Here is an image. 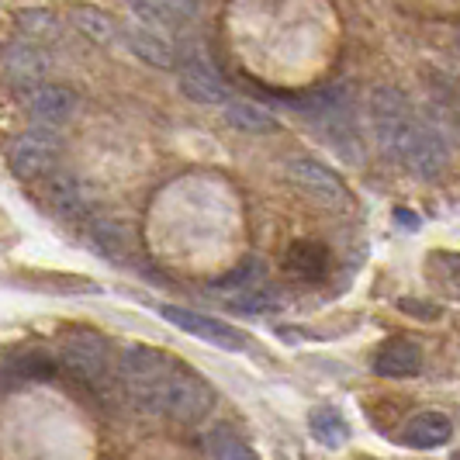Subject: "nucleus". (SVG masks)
<instances>
[{
	"mask_svg": "<svg viewBox=\"0 0 460 460\" xmlns=\"http://www.w3.org/2000/svg\"><path fill=\"white\" fill-rule=\"evenodd\" d=\"M284 270L301 280H319L329 270V250L323 243H295L284 253Z\"/></svg>",
	"mask_w": 460,
	"mask_h": 460,
	"instance_id": "17",
	"label": "nucleus"
},
{
	"mask_svg": "<svg viewBox=\"0 0 460 460\" xmlns=\"http://www.w3.org/2000/svg\"><path fill=\"white\" fill-rule=\"evenodd\" d=\"M215 460H260L253 447H246L239 437H218L215 439Z\"/></svg>",
	"mask_w": 460,
	"mask_h": 460,
	"instance_id": "24",
	"label": "nucleus"
},
{
	"mask_svg": "<svg viewBox=\"0 0 460 460\" xmlns=\"http://www.w3.org/2000/svg\"><path fill=\"white\" fill-rule=\"evenodd\" d=\"M18 374L22 377H49L52 374V364H49L42 353H28L18 360Z\"/></svg>",
	"mask_w": 460,
	"mask_h": 460,
	"instance_id": "25",
	"label": "nucleus"
},
{
	"mask_svg": "<svg viewBox=\"0 0 460 460\" xmlns=\"http://www.w3.org/2000/svg\"><path fill=\"white\" fill-rule=\"evenodd\" d=\"M73 22L76 28L84 31V35H91L93 42H115V22L104 14V11H97V7H76V14H73Z\"/></svg>",
	"mask_w": 460,
	"mask_h": 460,
	"instance_id": "22",
	"label": "nucleus"
},
{
	"mask_svg": "<svg viewBox=\"0 0 460 460\" xmlns=\"http://www.w3.org/2000/svg\"><path fill=\"white\" fill-rule=\"evenodd\" d=\"M24 108H28V115L35 118L39 125H46L49 132H52V128L66 125L69 118L76 115L80 97H76V91L63 87V84H42V87L24 93Z\"/></svg>",
	"mask_w": 460,
	"mask_h": 460,
	"instance_id": "11",
	"label": "nucleus"
},
{
	"mask_svg": "<svg viewBox=\"0 0 460 460\" xmlns=\"http://www.w3.org/2000/svg\"><path fill=\"white\" fill-rule=\"evenodd\" d=\"M367 115H370V132L377 149L388 156V160L402 163V149L409 136L415 132L419 118L412 115L405 93L394 91V87H374L367 101Z\"/></svg>",
	"mask_w": 460,
	"mask_h": 460,
	"instance_id": "2",
	"label": "nucleus"
},
{
	"mask_svg": "<svg viewBox=\"0 0 460 460\" xmlns=\"http://www.w3.org/2000/svg\"><path fill=\"white\" fill-rule=\"evenodd\" d=\"M181 91L198 101V104H229L232 91L229 84L222 80V73L215 69V63L201 56V52H187L181 59Z\"/></svg>",
	"mask_w": 460,
	"mask_h": 460,
	"instance_id": "7",
	"label": "nucleus"
},
{
	"mask_svg": "<svg viewBox=\"0 0 460 460\" xmlns=\"http://www.w3.org/2000/svg\"><path fill=\"white\" fill-rule=\"evenodd\" d=\"M288 181L298 187L301 194H308L312 201L325 208H346L349 205V190L346 184L323 163L315 160H291L288 163Z\"/></svg>",
	"mask_w": 460,
	"mask_h": 460,
	"instance_id": "6",
	"label": "nucleus"
},
{
	"mask_svg": "<svg viewBox=\"0 0 460 460\" xmlns=\"http://www.w3.org/2000/svg\"><path fill=\"white\" fill-rule=\"evenodd\" d=\"M128 11L136 18H146L153 24H166V22H181V18H190L198 14L201 7L198 4H128Z\"/></svg>",
	"mask_w": 460,
	"mask_h": 460,
	"instance_id": "21",
	"label": "nucleus"
},
{
	"mask_svg": "<svg viewBox=\"0 0 460 460\" xmlns=\"http://www.w3.org/2000/svg\"><path fill=\"white\" fill-rule=\"evenodd\" d=\"M87 239H91L93 253H101L104 260H115V263H125L136 250L132 232L118 218H91L87 222Z\"/></svg>",
	"mask_w": 460,
	"mask_h": 460,
	"instance_id": "15",
	"label": "nucleus"
},
{
	"mask_svg": "<svg viewBox=\"0 0 460 460\" xmlns=\"http://www.w3.org/2000/svg\"><path fill=\"white\" fill-rule=\"evenodd\" d=\"M211 405H215V392L205 377L184 364H173V370L138 402L136 409L149 415H170L177 422H201L211 412Z\"/></svg>",
	"mask_w": 460,
	"mask_h": 460,
	"instance_id": "1",
	"label": "nucleus"
},
{
	"mask_svg": "<svg viewBox=\"0 0 460 460\" xmlns=\"http://www.w3.org/2000/svg\"><path fill=\"white\" fill-rule=\"evenodd\" d=\"M22 28L35 39H52V35H59V18L46 7H28L22 11Z\"/></svg>",
	"mask_w": 460,
	"mask_h": 460,
	"instance_id": "23",
	"label": "nucleus"
},
{
	"mask_svg": "<svg viewBox=\"0 0 460 460\" xmlns=\"http://www.w3.org/2000/svg\"><path fill=\"white\" fill-rule=\"evenodd\" d=\"M59 357H63V364H66L76 377H84V381H101V377L108 374L111 349H108V343H104L97 332L76 329V332H69L66 340H63Z\"/></svg>",
	"mask_w": 460,
	"mask_h": 460,
	"instance_id": "8",
	"label": "nucleus"
},
{
	"mask_svg": "<svg viewBox=\"0 0 460 460\" xmlns=\"http://www.w3.org/2000/svg\"><path fill=\"white\" fill-rule=\"evenodd\" d=\"M173 364H177V360L166 357L156 346H125L121 357H118V381H121V392L128 394L132 405H138V402L173 370Z\"/></svg>",
	"mask_w": 460,
	"mask_h": 460,
	"instance_id": "3",
	"label": "nucleus"
},
{
	"mask_svg": "<svg viewBox=\"0 0 460 460\" xmlns=\"http://www.w3.org/2000/svg\"><path fill=\"white\" fill-rule=\"evenodd\" d=\"M260 284H263V263L250 256V260H243L232 274H226L218 284H215V291H232V295H239V298H246V295H256L260 291Z\"/></svg>",
	"mask_w": 460,
	"mask_h": 460,
	"instance_id": "20",
	"label": "nucleus"
},
{
	"mask_svg": "<svg viewBox=\"0 0 460 460\" xmlns=\"http://www.w3.org/2000/svg\"><path fill=\"white\" fill-rule=\"evenodd\" d=\"M121 42L128 46V52H136L142 63H149V66L156 69H173L177 66V49L173 42H166L156 28H149V24H132V28H125L121 31Z\"/></svg>",
	"mask_w": 460,
	"mask_h": 460,
	"instance_id": "14",
	"label": "nucleus"
},
{
	"mask_svg": "<svg viewBox=\"0 0 460 460\" xmlns=\"http://www.w3.org/2000/svg\"><path fill=\"white\" fill-rule=\"evenodd\" d=\"M447 146H443V138L433 132V128H426L422 121L415 125V132L409 136L405 142V149H402V163L412 170L415 177H422V181H437L439 173L447 170Z\"/></svg>",
	"mask_w": 460,
	"mask_h": 460,
	"instance_id": "12",
	"label": "nucleus"
},
{
	"mask_svg": "<svg viewBox=\"0 0 460 460\" xmlns=\"http://www.w3.org/2000/svg\"><path fill=\"white\" fill-rule=\"evenodd\" d=\"M374 370L381 377H412L422 370V349L412 340H392L377 349L374 357Z\"/></svg>",
	"mask_w": 460,
	"mask_h": 460,
	"instance_id": "16",
	"label": "nucleus"
},
{
	"mask_svg": "<svg viewBox=\"0 0 460 460\" xmlns=\"http://www.w3.org/2000/svg\"><path fill=\"white\" fill-rule=\"evenodd\" d=\"M308 429H312V437L319 439L325 450H336V447H343L346 439H349V426H346V419L336 409H315V412L308 415Z\"/></svg>",
	"mask_w": 460,
	"mask_h": 460,
	"instance_id": "19",
	"label": "nucleus"
},
{
	"mask_svg": "<svg viewBox=\"0 0 460 460\" xmlns=\"http://www.w3.org/2000/svg\"><path fill=\"white\" fill-rule=\"evenodd\" d=\"M226 121L235 132H250V136L274 132L277 128V118L263 104H253V101H229L226 104Z\"/></svg>",
	"mask_w": 460,
	"mask_h": 460,
	"instance_id": "18",
	"label": "nucleus"
},
{
	"mask_svg": "<svg viewBox=\"0 0 460 460\" xmlns=\"http://www.w3.org/2000/svg\"><path fill=\"white\" fill-rule=\"evenodd\" d=\"M63 153V142L49 128H28L7 142V163L22 181H39L56 170V160Z\"/></svg>",
	"mask_w": 460,
	"mask_h": 460,
	"instance_id": "4",
	"label": "nucleus"
},
{
	"mask_svg": "<svg viewBox=\"0 0 460 460\" xmlns=\"http://www.w3.org/2000/svg\"><path fill=\"white\" fill-rule=\"evenodd\" d=\"M46 201L63 222H84V218L91 222V208H93L91 190H87V184L76 173H69V170H52L46 177Z\"/></svg>",
	"mask_w": 460,
	"mask_h": 460,
	"instance_id": "9",
	"label": "nucleus"
},
{
	"mask_svg": "<svg viewBox=\"0 0 460 460\" xmlns=\"http://www.w3.org/2000/svg\"><path fill=\"white\" fill-rule=\"evenodd\" d=\"M0 66H4V76H7L11 84L35 91V87L46 84L49 69H52V59H49L46 49L39 46V42L18 39V42H11V46L0 52Z\"/></svg>",
	"mask_w": 460,
	"mask_h": 460,
	"instance_id": "10",
	"label": "nucleus"
},
{
	"mask_svg": "<svg viewBox=\"0 0 460 460\" xmlns=\"http://www.w3.org/2000/svg\"><path fill=\"white\" fill-rule=\"evenodd\" d=\"M160 315L170 325H177L181 332L194 336V340H205V343L218 346V349H246V336L239 329H232L229 323L205 315V312H194V308H181V305H163Z\"/></svg>",
	"mask_w": 460,
	"mask_h": 460,
	"instance_id": "5",
	"label": "nucleus"
},
{
	"mask_svg": "<svg viewBox=\"0 0 460 460\" xmlns=\"http://www.w3.org/2000/svg\"><path fill=\"white\" fill-rule=\"evenodd\" d=\"M450 437H454V419L437 409L415 412L402 429V443L412 450H439L450 443Z\"/></svg>",
	"mask_w": 460,
	"mask_h": 460,
	"instance_id": "13",
	"label": "nucleus"
}]
</instances>
